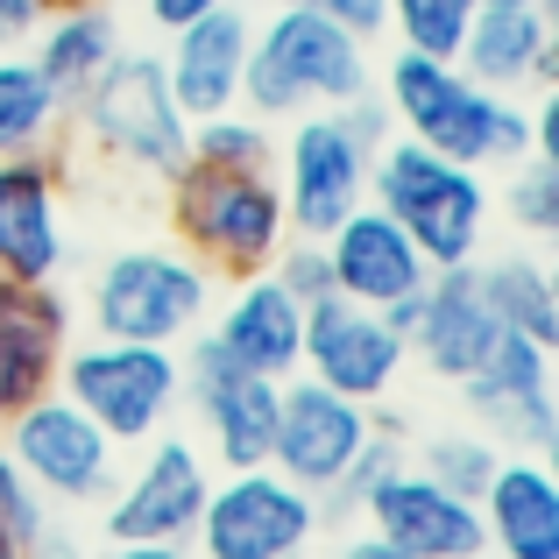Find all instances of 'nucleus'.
Here are the masks:
<instances>
[{"mask_svg":"<svg viewBox=\"0 0 559 559\" xmlns=\"http://www.w3.org/2000/svg\"><path fill=\"white\" fill-rule=\"evenodd\" d=\"M57 390L114 439V447H142L170 425L185 396V369L170 347H150V341H107L99 333L93 347H64L57 361Z\"/></svg>","mask_w":559,"mask_h":559,"instance_id":"obj_5","label":"nucleus"},{"mask_svg":"<svg viewBox=\"0 0 559 559\" xmlns=\"http://www.w3.org/2000/svg\"><path fill=\"white\" fill-rule=\"evenodd\" d=\"M326 270H333V290H341V298L382 312V305H396V298H418L432 262L418 255V241H411L382 205L361 199L355 213L326 234Z\"/></svg>","mask_w":559,"mask_h":559,"instance_id":"obj_19","label":"nucleus"},{"mask_svg":"<svg viewBox=\"0 0 559 559\" xmlns=\"http://www.w3.org/2000/svg\"><path fill=\"white\" fill-rule=\"evenodd\" d=\"M71 107L85 114V135H93L107 156H121V164H135V170H156V178L185 170L191 114L178 107V93H170L164 57L114 50V64L99 71Z\"/></svg>","mask_w":559,"mask_h":559,"instance_id":"obj_6","label":"nucleus"},{"mask_svg":"<svg viewBox=\"0 0 559 559\" xmlns=\"http://www.w3.org/2000/svg\"><path fill=\"white\" fill-rule=\"evenodd\" d=\"M191 156L199 164H219V170H270L276 150H270V121L255 114H199L191 121Z\"/></svg>","mask_w":559,"mask_h":559,"instance_id":"obj_29","label":"nucleus"},{"mask_svg":"<svg viewBox=\"0 0 559 559\" xmlns=\"http://www.w3.org/2000/svg\"><path fill=\"white\" fill-rule=\"evenodd\" d=\"M170 227H178L185 255L199 270L219 276H262L276 262V248L290 241L284 191L270 170H219L185 156V170H170Z\"/></svg>","mask_w":559,"mask_h":559,"instance_id":"obj_3","label":"nucleus"},{"mask_svg":"<svg viewBox=\"0 0 559 559\" xmlns=\"http://www.w3.org/2000/svg\"><path fill=\"white\" fill-rule=\"evenodd\" d=\"M453 64H461L475 85H489V93L552 85L559 79V50H552L546 8H475V22H467Z\"/></svg>","mask_w":559,"mask_h":559,"instance_id":"obj_22","label":"nucleus"},{"mask_svg":"<svg viewBox=\"0 0 559 559\" xmlns=\"http://www.w3.org/2000/svg\"><path fill=\"white\" fill-rule=\"evenodd\" d=\"M369 142H355V128L341 121V107L298 114L284 142V219L305 241H326L361 199H369Z\"/></svg>","mask_w":559,"mask_h":559,"instance_id":"obj_9","label":"nucleus"},{"mask_svg":"<svg viewBox=\"0 0 559 559\" xmlns=\"http://www.w3.org/2000/svg\"><path fill=\"white\" fill-rule=\"evenodd\" d=\"M248 43H255V22H248L241 0H219L205 8L199 22L170 28V57H164V79L178 93V107L199 121V114H227L241 107V64H248Z\"/></svg>","mask_w":559,"mask_h":559,"instance_id":"obj_21","label":"nucleus"},{"mask_svg":"<svg viewBox=\"0 0 559 559\" xmlns=\"http://www.w3.org/2000/svg\"><path fill=\"white\" fill-rule=\"evenodd\" d=\"M276 8H312V14H326V22L355 28V36H376L382 28V0H276Z\"/></svg>","mask_w":559,"mask_h":559,"instance_id":"obj_35","label":"nucleus"},{"mask_svg":"<svg viewBox=\"0 0 559 559\" xmlns=\"http://www.w3.org/2000/svg\"><path fill=\"white\" fill-rule=\"evenodd\" d=\"M185 369V396L199 404L205 432H213L219 447V467H270V439H276V390L284 382L241 369V361L227 355V347L213 341V333H199L191 341V355L178 361Z\"/></svg>","mask_w":559,"mask_h":559,"instance_id":"obj_12","label":"nucleus"},{"mask_svg":"<svg viewBox=\"0 0 559 559\" xmlns=\"http://www.w3.org/2000/svg\"><path fill=\"white\" fill-rule=\"evenodd\" d=\"M396 369H404V333L382 326V312L355 298H319L305 305V355H298V376L326 382V390L355 396V404H376L390 396Z\"/></svg>","mask_w":559,"mask_h":559,"instance_id":"obj_13","label":"nucleus"},{"mask_svg":"<svg viewBox=\"0 0 559 559\" xmlns=\"http://www.w3.org/2000/svg\"><path fill=\"white\" fill-rule=\"evenodd\" d=\"M503 341V326H496L489 298H481V276L475 262H461V270H432L418 290V319H411L404 333V355H418L432 376L447 382H467L489 361V347Z\"/></svg>","mask_w":559,"mask_h":559,"instance_id":"obj_18","label":"nucleus"},{"mask_svg":"<svg viewBox=\"0 0 559 559\" xmlns=\"http://www.w3.org/2000/svg\"><path fill=\"white\" fill-rule=\"evenodd\" d=\"M43 22H50V0H0V50H8V43H28Z\"/></svg>","mask_w":559,"mask_h":559,"instance_id":"obj_36","label":"nucleus"},{"mask_svg":"<svg viewBox=\"0 0 559 559\" xmlns=\"http://www.w3.org/2000/svg\"><path fill=\"white\" fill-rule=\"evenodd\" d=\"M270 276L290 290L298 305H319V298H333V270H326V241H305V234H290L284 248H276V262H270Z\"/></svg>","mask_w":559,"mask_h":559,"instance_id":"obj_33","label":"nucleus"},{"mask_svg":"<svg viewBox=\"0 0 559 559\" xmlns=\"http://www.w3.org/2000/svg\"><path fill=\"white\" fill-rule=\"evenodd\" d=\"M205 8H219V0H142V14H150L156 28H185V22H199Z\"/></svg>","mask_w":559,"mask_h":559,"instance_id":"obj_37","label":"nucleus"},{"mask_svg":"<svg viewBox=\"0 0 559 559\" xmlns=\"http://www.w3.org/2000/svg\"><path fill=\"white\" fill-rule=\"evenodd\" d=\"M461 390H467V411L489 432H503L510 447H552V347L503 333Z\"/></svg>","mask_w":559,"mask_h":559,"instance_id":"obj_20","label":"nucleus"},{"mask_svg":"<svg viewBox=\"0 0 559 559\" xmlns=\"http://www.w3.org/2000/svg\"><path fill=\"white\" fill-rule=\"evenodd\" d=\"M0 559H28V546H22V538H8V532H0Z\"/></svg>","mask_w":559,"mask_h":559,"instance_id":"obj_41","label":"nucleus"},{"mask_svg":"<svg viewBox=\"0 0 559 559\" xmlns=\"http://www.w3.org/2000/svg\"><path fill=\"white\" fill-rule=\"evenodd\" d=\"M0 532L22 538V546H36V538H43V496L28 489V475L14 467L8 439H0Z\"/></svg>","mask_w":559,"mask_h":559,"instance_id":"obj_34","label":"nucleus"},{"mask_svg":"<svg viewBox=\"0 0 559 559\" xmlns=\"http://www.w3.org/2000/svg\"><path fill=\"white\" fill-rule=\"evenodd\" d=\"M369 205L396 219V227L418 241V255L432 270H461L475 262L481 227H489V191H481V170L447 164L425 142H382L369 156Z\"/></svg>","mask_w":559,"mask_h":559,"instance_id":"obj_4","label":"nucleus"},{"mask_svg":"<svg viewBox=\"0 0 559 559\" xmlns=\"http://www.w3.org/2000/svg\"><path fill=\"white\" fill-rule=\"evenodd\" d=\"M481 276V298H489L496 326L524 333L538 347H559V298H552V276L538 270L532 255H503V262H475Z\"/></svg>","mask_w":559,"mask_h":559,"instance_id":"obj_26","label":"nucleus"},{"mask_svg":"<svg viewBox=\"0 0 559 559\" xmlns=\"http://www.w3.org/2000/svg\"><path fill=\"white\" fill-rule=\"evenodd\" d=\"M319 532V496L284 481L276 467H234L205 489L199 559H298Z\"/></svg>","mask_w":559,"mask_h":559,"instance_id":"obj_8","label":"nucleus"},{"mask_svg":"<svg viewBox=\"0 0 559 559\" xmlns=\"http://www.w3.org/2000/svg\"><path fill=\"white\" fill-rule=\"evenodd\" d=\"M341 559H411V552H396V546H382V538H355Z\"/></svg>","mask_w":559,"mask_h":559,"instance_id":"obj_39","label":"nucleus"},{"mask_svg":"<svg viewBox=\"0 0 559 559\" xmlns=\"http://www.w3.org/2000/svg\"><path fill=\"white\" fill-rule=\"evenodd\" d=\"M481 0H382V22H396V43L418 57H461V36Z\"/></svg>","mask_w":559,"mask_h":559,"instance_id":"obj_28","label":"nucleus"},{"mask_svg":"<svg viewBox=\"0 0 559 559\" xmlns=\"http://www.w3.org/2000/svg\"><path fill=\"white\" fill-rule=\"evenodd\" d=\"M481 8H546V0H481Z\"/></svg>","mask_w":559,"mask_h":559,"instance_id":"obj_43","label":"nucleus"},{"mask_svg":"<svg viewBox=\"0 0 559 559\" xmlns=\"http://www.w3.org/2000/svg\"><path fill=\"white\" fill-rule=\"evenodd\" d=\"M205 489H213V467L191 439H156L142 453V467L114 489L107 503V538H164V546H191L199 532Z\"/></svg>","mask_w":559,"mask_h":559,"instance_id":"obj_15","label":"nucleus"},{"mask_svg":"<svg viewBox=\"0 0 559 559\" xmlns=\"http://www.w3.org/2000/svg\"><path fill=\"white\" fill-rule=\"evenodd\" d=\"M64 270V170L57 156H0V276L57 284Z\"/></svg>","mask_w":559,"mask_h":559,"instance_id":"obj_17","label":"nucleus"},{"mask_svg":"<svg viewBox=\"0 0 559 559\" xmlns=\"http://www.w3.org/2000/svg\"><path fill=\"white\" fill-rule=\"evenodd\" d=\"M28 559H79V546H71V538H50V532H43L36 546H28Z\"/></svg>","mask_w":559,"mask_h":559,"instance_id":"obj_40","label":"nucleus"},{"mask_svg":"<svg viewBox=\"0 0 559 559\" xmlns=\"http://www.w3.org/2000/svg\"><path fill=\"white\" fill-rule=\"evenodd\" d=\"M396 467H404V447H396V432H390V425H369V439H361V453L347 461V475H341V481L326 489V503H319V518H326V510H333V518H347V510H361V496H369L382 475H396Z\"/></svg>","mask_w":559,"mask_h":559,"instance_id":"obj_31","label":"nucleus"},{"mask_svg":"<svg viewBox=\"0 0 559 559\" xmlns=\"http://www.w3.org/2000/svg\"><path fill=\"white\" fill-rule=\"evenodd\" d=\"M361 518H369V538L411 552V559H481L489 538H481V510L467 496L439 489L418 467H396L382 475L369 496H361Z\"/></svg>","mask_w":559,"mask_h":559,"instance_id":"obj_14","label":"nucleus"},{"mask_svg":"<svg viewBox=\"0 0 559 559\" xmlns=\"http://www.w3.org/2000/svg\"><path fill=\"white\" fill-rule=\"evenodd\" d=\"M355 93H369V36H355V28L326 22L312 8H276L255 28L241 64V107L255 121L341 107Z\"/></svg>","mask_w":559,"mask_h":559,"instance_id":"obj_2","label":"nucleus"},{"mask_svg":"<svg viewBox=\"0 0 559 559\" xmlns=\"http://www.w3.org/2000/svg\"><path fill=\"white\" fill-rule=\"evenodd\" d=\"M99 559H191L185 546H164V538H107Z\"/></svg>","mask_w":559,"mask_h":559,"instance_id":"obj_38","label":"nucleus"},{"mask_svg":"<svg viewBox=\"0 0 559 559\" xmlns=\"http://www.w3.org/2000/svg\"><path fill=\"white\" fill-rule=\"evenodd\" d=\"M382 107L411 142H425L447 164L481 170V164H524L532 156V114L510 107V93L475 85L447 57L396 50L390 79H382Z\"/></svg>","mask_w":559,"mask_h":559,"instance_id":"obj_1","label":"nucleus"},{"mask_svg":"<svg viewBox=\"0 0 559 559\" xmlns=\"http://www.w3.org/2000/svg\"><path fill=\"white\" fill-rule=\"evenodd\" d=\"M64 99L28 57H0V156H28L57 135Z\"/></svg>","mask_w":559,"mask_h":559,"instance_id":"obj_27","label":"nucleus"},{"mask_svg":"<svg viewBox=\"0 0 559 559\" xmlns=\"http://www.w3.org/2000/svg\"><path fill=\"white\" fill-rule=\"evenodd\" d=\"M213 298V270H199L178 248H128L93 276V326L107 341H150L178 347L205 319Z\"/></svg>","mask_w":559,"mask_h":559,"instance_id":"obj_7","label":"nucleus"},{"mask_svg":"<svg viewBox=\"0 0 559 559\" xmlns=\"http://www.w3.org/2000/svg\"><path fill=\"white\" fill-rule=\"evenodd\" d=\"M475 510L481 538L503 559H559V481L546 461H496Z\"/></svg>","mask_w":559,"mask_h":559,"instance_id":"obj_24","label":"nucleus"},{"mask_svg":"<svg viewBox=\"0 0 559 559\" xmlns=\"http://www.w3.org/2000/svg\"><path fill=\"white\" fill-rule=\"evenodd\" d=\"M510 219L532 234L559 227V156H524L518 185H510Z\"/></svg>","mask_w":559,"mask_h":559,"instance_id":"obj_32","label":"nucleus"},{"mask_svg":"<svg viewBox=\"0 0 559 559\" xmlns=\"http://www.w3.org/2000/svg\"><path fill=\"white\" fill-rule=\"evenodd\" d=\"M213 341L227 347L241 369H255V376H270V382H290V376H298V355H305V305L290 298L270 270L241 276V290L227 298Z\"/></svg>","mask_w":559,"mask_h":559,"instance_id":"obj_23","label":"nucleus"},{"mask_svg":"<svg viewBox=\"0 0 559 559\" xmlns=\"http://www.w3.org/2000/svg\"><path fill=\"white\" fill-rule=\"evenodd\" d=\"M14 467L28 475L36 496H57V503H93V496L114 489V439L71 404L64 390L36 396L28 411H14L0 425Z\"/></svg>","mask_w":559,"mask_h":559,"instance_id":"obj_10","label":"nucleus"},{"mask_svg":"<svg viewBox=\"0 0 559 559\" xmlns=\"http://www.w3.org/2000/svg\"><path fill=\"white\" fill-rule=\"evenodd\" d=\"M71 347V305L57 284L0 276V425L57 390V361Z\"/></svg>","mask_w":559,"mask_h":559,"instance_id":"obj_16","label":"nucleus"},{"mask_svg":"<svg viewBox=\"0 0 559 559\" xmlns=\"http://www.w3.org/2000/svg\"><path fill=\"white\" fill-rule=\"evenodd\" d=\"M36 36L43 43H36V57H28V64L57 85V99H64V107L114 64V50H121V28H114L107 8H64V14H50Z\"/></svg>","mask_w":559,"mask_h":559,"instance_id":"obj_25","label":"nucleus"},{"mask_svg":"<svg viewBox=\"0 0 559 559\" xmlns=\"http://www.w3.org/2000/svg\"><path fill=\"white\" fill-rule=\"evenodd\" d=\"M496 461H503V453H496V439H481V432H439V439L418 447V475H432L439 489L467 496V503L489 489Z\"/></svg>","mask_w":559,"mask_h":559,"instance_id":"obj_30","label":"nucleus"},{"mask_svg":"<svg viewBox=\"0 0 559 559\" xmlns=\"http://www.w3.org/2000/svg\"><path fill=\"white\" fill-rule=\"evenodd\" d=\"M64 8H107V0H50V14H64Z\"/></svg>","mask_w":559,"mask_h":559,"instance_id":"obj_42","label":"nucleus"},{"mask_svg":"<svg viewBox=\"0 0 559 559\" xmlns=\"http://www.w3.org/2000/svg\"><path fill=\"white\" fill-rule=\"evenodd\" d=\"M369 404H355V396L326 390V382L312 376H290L284 390H276V439H270V467L284 481H298L305 496H326L333 481L347 475V461L361 453V439H369Z\"/></svg>","mask_w":559,"mask_h":559,"instance_id":"obj_11","label":"nucleus"}]
</instances>
